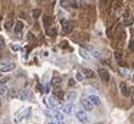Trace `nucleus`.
Instances as JSON below:
<instances>
[{
	"instance_id": "nucleus-2",
	"label": "nucleus",
	"mask_w": 134,
	"mask_h": 124,
	"mask_svg": "<svg viewBox=\"0 0 134 124\" xmlns=\"http://www.w3.org/2000/svg\"><path fill=\"white\" fill-rule=\"evenodd\" d=\"M81 105L84 107L85 111H92V108H94V104L91 103V101L88 100L87 97H82V98H81Z\"/></svg>"
},
{
	"instance_id": "nucleus-3",
	"label": "nucleus",
	"mask_w": 134,
	"mask_h": 124,
	"mask_svg": "<svg viewBox=\"0 0 134 124\" xmlns=\"http://www.w3.org/2000/svg\"><path fill=\"white\" fill-rule=\"evenodd\" d=\"M98 75H99V78H101V81H104V82H108V81H110V78H111L110 72H108L107 69H104V68H99Z\"/></svg>"
},
{
	"instance_id": "nucleus-30",
	"label": "nucleus",
	"mask_w": 134,
	"mask_h": 124,
	"mask_svg": "<svg viewBox=\"0 0 134 124\" xmlns=\"http://www.w3.org/2000/svg\"><path fill=\"white\" fill-rule=\"evenodd\" d=\"M115 58L117 59H121V52H115Z\"/></svg>"
},
{
	"instance_id": "nucleus-37",
	"label": "nucleus",
	"mask_w": 134,
	"mask_h": 124,
	"mask_svg": "<svg viewBox=\"0 0 134 124\" xmlns=\"http://www.w3.org/2000/svg\"><path fill=\"white\" fill-rule=\"evenodd\" d=\"M0 104H2V101H0Z\"/></svg>"
},
{
	"instance_id": "nucleus-29",
	"label": "nucleus",
	"mask_w": 134,
	"mask_h": 124,
	"mask_svg": "<svg viewBox=\"0 0 134 124\" xmlns=\"http://www.w3.org/2000/svg\"><path fill=\"white\" fill-rule=\"evenodd\" d=\"M130 51L134 52V40H131V43H130Z\"/></svg>"
},
{
	"instance_id": "nucleus-36",
	"label": "nucleus",
	"mask_w": 134,
	"mask_h": 124,
	"mask_svg": "<svg viewBox=\"0 0 134 124\" xmlns=\"http://www.w3.org/2000/svg\"><path fill=\"white\" fill-rule=\"evenodd\" d=\"M0 20H2V16H0Z\"/></svg>"
},
{
	"instance_id": "nucleus-10",
	"label": "nucleus",
	"mask_w": 134,
	"mask_h": 124,
	"mask_svg": "<svg viewBox=\"0 0 134 124\" xmlns=\"http://www.w3.org/2000/svg\"><path fill=\"white\" fill-rule=\"evenodd\" d=\"M53 97H55L58 101H62V100L65 98V94H64V91H61V89L56 88L55 91H53Z\"/></svg>"
},
{
	"instance_id": "nucleus-33",
	"label": "nucleus",
	"mask_w": 134,
	"mask_h": 124,
	"mask_svg": "<svg viewBox=\"0 0 134 124\" xmlns=\"http://www.w3.org/2000/svg\"><path fill=\"white\" fill-rule=\"evenodd\" d=\"M68 84H69V87H72L74 84H75V81H74V79H69V82H68Z\"/></svg>"
},
{
	"instance_id": "nucleus-27",
	"label": "nucleus",
	"mask_w": 134,
	"mask_h": 124,
	"mask_svg": "<svg viewBox=\"0 0 134 124\" xmlns=\"http://www.w3.org/2000/svg\"><path fill=\"white\" fill-rule=\"evenodd\" d=\"M7 95H9V97H16V95H18V92H16L15 89H12V91L7 92Z\"/></svg>"
},
{
	"instance_id": "nucleus-34",
	"label": "nucleus",
	"mask_w": 134,
	"mask_h": 124,
	"mask_svg": "<svg viewBox=\"0 0 134 124\" xmlns=\"http://www.w3.org/2000/svg\"><path fill=\"white\" fill-rule=\"evenodd\" d=\"M49 124H56V123H49Z\"/></svg>"
},
{
	"instance_id": "nucleus-28",
	"label": "nucleus",
	"mask_w": 134,
	"mask_h": 124,
	"mask_svg": "<svg viewBox=\"0 0 134 124\" xmlns=\"http://www.w3.org/2000/svg\"><path fill=\"white\" fill-rule=\"evenodd\" d=\"M92 53H94V56H95V58H99V52L98 51H92Z\"/></svg>"
},
{
	"instance_id": "nucleus-8",
	"label": "nucleus",
	"mask_w": 134,
	"mask_h": 124,
	"mask_svg": "<svg viewBox=\"0 0 134 124\" xmlns=\"http://www.w3.org/2000/svg\"><path fill=\"white\" fill-rule=\"evenodd\" d=\"M48 104H49V107H51V108H53V110L59 107V101L56 100V98L53 97V95H51V97L48 98Z\"/></svg>"
},
{
	"instance_id": "nucleus-4",
	"label": "nucleus",
	"mask_w": 134,
	"mask_h": 124,
	"mask_svg": "<svg viewBox=\"0 0 134 124\" xmlns=\"http://www.w3.org/2000/svg\"><path fill=\"white\" fill-rule=\"evenodd\" d=\"M12 69H15V63L13 62H2L0 63V71L2 72H9Z\"/></svg>"
},
{
	"instance_id": "nucleus-35",
	"label": "nucleus",
	"mask_w": 134,
	"mask_h": 124,
	"mask_svg": "<svg viewBox=\"0 0 134 124\" xmlns=\"http://www.w3.org/2000/svg\"><path fill=\"white\" fill-rule=\"evenodd\" d=\"M72 2H74V3H75V2H76V0H72Z\"/></svg>"
},
{
	"instance_id": "nucleus-17",
	"label": "nucleus",
	"mask_w": 134,
	"mask_h": 124,
	"mask_svg": "<svg viewBox=\"0 0 134 124\" xmlns=\"http://www.w3.org/2000/svg\"><path fill=\"white\" fill-rule=\"evenodd\" d=\"M131 17V13H130V9H125L124 13H122V20H127Z\"/></svg>"
},
{
	"instance_id": "nucleus-19",
	"label": "nucleus",
	"mask_w": 134,
	"mask_h": 124,
	"mask_svg": "<svg viewBox=\"0 0 134 124\" xmlns=\"http://www.w3.org/2000/svg\"><path fill=\"white\" fill-rule=\"evenodd\" d=\"M7 92H9V89L6 85H0V95H6Z\"/></svg>"
},
{
	"instance_id": "nucleus-25",
	"label": "nucleus",
	"mask_w": 134,
	"mask_h": 124,
	"mask_svg": "<svg viewBox=\"0 0 134 124\" xmlns=\"http://www.w3.org/2000/svg\"><path fill=\"white\" fill-rule=\"evenodd\" d=\"M39 16H41V10H39V9H35V10H33V17L38 19Z\"/></svg>"
},
{
	"instance_id": "nucleus-18",
	"label": "nucleus",
	"mask_w": 134,
	"mask_h": 124,
	"mask_svg": "<svg viewBox=\"0 0 134 124\" xmlns=\"http://www.w3.org/2000/svg\"><path fill=\"white\" fill-rule=\"evenodd\" d=\"M43 23H45V26H46V28H49V25L52 23V17H51V16H45L43 17Z\"/></svg>"
},
{
	"instance_id": "nucleus-14",
	"label": "nucleus",
	"mask_w": 134,
	"mask_h": 124,
	"mask_svg": "<svg viewBox=\"0 0 134 124\" xmlns=\"http://www.w3.org/2000/svg\"><path fill=\"white\" fill-rule=\"evenodd\" d=\"M52 117L55 118V120H58L59 123L64 120V114H62V111H53V112H52Z\"/></svg>"
},
{
	"instance_id": "nucleus-13",
	"label": "nucleus",
	"mask_w": 134,
	"mask_h": 124,
	"mask_svg": "<svg viewBox=\"0 0 134 124\" xmlns=\"http://www.w3.org/2000/svg\"><path fill=\"white\" fill-rule=\"evenodd\" d=\"M88 100H90L94 105H99V103H101L99 97H97V95H88Z\"/></svg>"
},
{
	"instance_id": "nucleus-1",
	"label": "nucleus",
	"mask_w": 134,
	"mask_h": 124,
	"mask_svg": "<svg viewBox=\"0 0 134 124\" xmlns=\"http://www.w3.org/2000/svg\"><path fill=\"white\" fill-rule=\"evenodd\" d=\"M75 117H76V120H78L79 123H82V124L90 123V118H88V114L85 112V110H76Z\"/></svg>"
},
{
	"instance_id": "nucleus-6",
	"label": "nucleus",
	"mask_w": 134,
	"mask_h": 124,
	"mask_svg": "<svg viewBox=\"0 0 134 124\" xmlns=\"http://www.w3.org/2000/svg\"><path fill=\"white\" fill-rule=\"evenodd\" d=\"M120 91H121V94L124 95V97H130V95H131V88L125 82L120 84Z\"/></svg>"
},
{
	"instance_id": "nucleus-11",
	"label": "nucleus",
	"mask_w": 134,
	"mask_h": 124,
	"mask_svg": "<svg viewBox=\"0 0 134 124\" xmlns=\"http://www.w3.org/2000/svg\"><path fill=\"white\" fill-rule=\"evenodd\" d=\"M61 6L64 9H71V7H74V6H76V3H72V2H69V0H61Z\"/></svg>"
},
{
	"instance_id": "nucleus-38",
	"label": "nucleus",
	"mask_w": 134,
	"mask_h": 124,
	"mask_svg": "<svg viewBox=\"0 0 134 124\" xmlns=\"http://www.w3.org/2000/svg\"><path fill=\"white\" fill-rule=\"evenodd\" d=\"M133 65H134V63H133Z\"/></svg>"
},
{
	"instance_id": "nucleus-15",
	"label": "nucleus",
	"mask_w": 134,
	"mask_h": 124,
	"mask_svg": "<svg viewBox=\"0 0 134 124\" xmlns=\"http://www.w3.org/2000/svg\"><path fill=\"white\" fill-rule=\"evenodd\" d=\"M52 84L53 87H55V88H59V84H61V77H58V75H55V77L52 78Z\"/></svg>"
},
{
	"instance_id": "nucleus-23",
	"label": "nucleus",
	"mask_w": 134,
	"mask_h": 124,
	"mask_svg": "<svg viewBox=\"0 0 134 124\" xmlns=\"http://www.w3.org/2000/svg\"><path fill=\"white\" fill-rule=\"evenodd\" d=\"M10 81V77H4V78H0V85H4L6 82Z\"/></svg>"
},
{
	"instance_id": "nucleus-32",
	"label": "nucleus",
	"mask_w": 134,
	"mask_h": 124,
	"mask_svg": "<svg viewBox=\"0 0 134 124\" xmlns=\"http://www.w3.org/2000/svg\"><path fill=\"white\" fill-rule=\"evenodd\" d=\"M120 72H121V74H124V75H128V71H127V69H121Z\"/></svg>"
},
{
	"instance_id": "nucleus-5",
	"label": "nucleus",
	"mask_w": 134,
	"mask_h": 124,
	"mask_svg": "<svg viewBox=\"0 0 134 124\" xmlns=\"http://www.w3.org/2000/svg\"><path fill=\"white\" fill-rule=\"evenodd\" d=\"M62 30H64V33H71L74 30V23L69 22V20L62 22Z\"/></svg>"
},
{
	"instance_id": "nucleus-12",
	"label": "nucleus",
	"mask_w": 134,
	"mask_h": 124,
	"mask_svg": "<svg viewBox=\"0 0 134 124\" xmlns=\"http://www.w3.org/2000/svg\"><path fill=\"white\" fill-rule=\"evenodd\" d=\"M23 22H20V20H18V22H16L15 23V32H16V33H18V35H20V32L22 30H23Z\"/></svg>"
},
{
	"instance_id": "nucleus-24",
	"label": "nucleus",
	"mask_w": 134,
	"mask_h": 124,
	"mask_svg": "<svg viewBox=\"0 0 134 124\" xmlns=\"http://www.w3.org/2000/svg\"><path fill=\"white\" fill-rule=\"evenodd\" d=\"M48 35L49 36H56V29L53 28V29H48Z\"/></svg>"
},
{
	"instance_id": "nucleus-26",
	"label": "nucleus",
	"mask_w": 134,
	"mask_h": 124,
	"mask_svg": "<svg viewBox=\"0 0 134 124\" xmlns=\"http://www.w3.org/2000/svg\"><path fill=\"white\" fill-rule=\"evenodd\" d=\"M108 2H110V0H101V2H99V7H105Z\"/></svg>"
},
{
	"instance_id": "nucleus-22",
	"label": "nucleus",
	"mask_w": 134,
	"mask_h": 124,
	"mask_svg": "<svg viewBox=\"0 0 134 124\" xmlns=\"http://www.w3.org/2000/svg\"><path fill=\"white\" fill-rule=\"evenodd\" d=\"M12 26H13V22H12V20H7V22L4 23V29H6V30L12 29Z\"/></svg>"
},
{
	"instance_id": "nucleus-9",
	"label": "nucleus",
	"mask_w": 134,
	"mask_h": 124,
	"mask_svg": "<svg viewBox=\"0 0 134 124\" xmlns=\"http://www.w3.org/2000/svg\"><path fill=\"white\" fill-rule=\"evenodd\" d=\"M19 98H20V100H29V98H32V92L27 91V89H23V91L19 94Z\"/></svg>"
},
{
	"instance_id": "nucleus-16",
	"label": "nucleus",
	"mask_w": 134,
	"mask_h": 124,
	"mask_svg": "<svg viewBox=\"0 0 134 124\" xmlns=\"http://www.w3.org/2000/svg\"><path fill=\"white\" fill-rule=\"evenodd\" d=\"M84 74L87 75L88 78H91V79H94V78H97V74L92 71V69H88V68H87V69L84 71Z\"/></svg>"
},
{
	"instance_id": "nucleus-31",
	"label": "nucleus",
	"mask_w": 134,
	"mask_h": 124,
	"mask_svg": "<svg viewBox=\"0 0 134 124\" xmlns=\"http://www.w3.org/2000/svg\"><path fill=\"white\" fill-rule=\"evenodd\" d=\"M12 49H13V51H19V49H20V48H19L18 45H13V46H12Z\"/></svg>"
},
{
	"instance_id": "nucleus-7",
	"label": "nucleus",
	"mask_w": 134,
	"mask_h": 124,
	"mask_svg": "<svg viewBox=\"0 0 134 124\" xmlns=\"http://www.w3.org/2000/svg\"><path fill=\"white\" fill-rule=\"evenodd\" d=\"M72 112H74V104L72 103H68L62 107V114L64 115H69V114H72Z\"/></svg>"
},
{
	"instance_id": "nucleus-21",
	"label": "nucleus",
	"mask_w": 134,
	"mask_h": 124,
	"mask_svg": "<svg viewBox=\"0 0 134 124\" xmlns=\"http://www.w3.org/2000/svg\"><path fill=\"white\" fill-rule=\"evenodd\" d=\"M75 79L79 81V82L84 81V75H82V72H76V74H75Z\"/></svg>"
},
{
	"instance_id": "nucleus-20",
	"label": "nucleus",
	"mask_w": 134,
	"mask_h": 124,
	"mask_svg": "<svg viewBox=\"0 0 134 124\" xmlns=\"http://www.w3.org/2000/svg\"><path fill=\"white\" fill-rule=\"evenodd\" d=\"M66 98H68L69 101L75 100V98H76V92H68V94H66Z\"/></svg>"
}]
</instances>
